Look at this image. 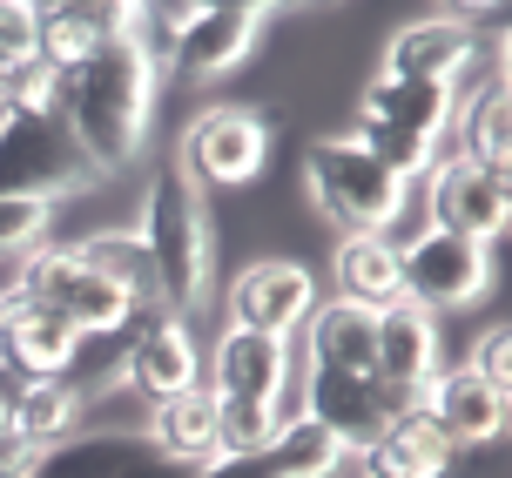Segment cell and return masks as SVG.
I'll use <instances>...</instances> for the list:
<instances>
[{
  "label": "cell",
  "mask_w": 512,
  "mask_h": 478,
  "mask_svg": "<svg viewBox=\"0 0 512 478\" xmlns=\"http://www.w3.org/2000/svg\"><path fill=\"white\" fill-rule=\"evenodd\" d=\"M54 122L68 135V149L88 162V169H128L142 142H149V122H155V75L128 54L122 34H108L102 48L88 54L81 68L61 75V108Z\"/></svg>",
  "instance_id": "1"
},
{
  "label": "cell",
  "mask_w": 512,
  "mask_h": 478,
  "mask_svg": "<svg viewBox=\"0 0 512 478\" xmlns=\"http://www.w3.org/2000/svg\"><path fill=\"white\" fill-rule=\"evenodd\" d=\"M142 250H149V277H155V310L162 317H196V303L209 297V256H216V236H209V202L203 189L182 176L176 155H162L149 169V189H142Z\"/></svg>",
  "instance_id": "2"
},
{
  "label": "cell",
  "mask_w": 512,
  "mask_h": 478,
  "mask_svg": "<svg viewBox=\"0 0 512 478\" xmlns=\"http://www.w3.org/2000/svg\"><path fill=\"white\" fill-rule=\"evenodd\" d=\"M304 189H310L317 216H324L337 236H391V223L405 216V196H411L405 182L391 176L371 149H358L351 135L310 142Z\"/></svg>",
  "instance_id": "3"
},
{
  "label": "cell",
  "mask_w": 512,
  "mask_h": 478,
  "mask_svg": "<svg viewBox=\"0 0 512 478\" xmlns=\"http://www.w3.org/2000/svg\"><path fill=\"white\" fill-rule=\"evenodd\" d=\"M492 283V250L486 243H465L445 229H418L411 243H398V297L418 310H465L479 303Z\"/></svg>",
  "instance_id": "4"
},
{
  "label": "cell",
  "mask_w": 512,
  "mask_h": 478,
  "mask_svg": "<svg viewBox=\"0 0 512 478\" xmlns=\"http://www.w3.org/2000/svg\"><path fill=\"white\" fill-rule=\"evenodd\" d=\"M425 229H445V236H465V243H499L512 216V182L506 169L492 162H472V155H438L432 176H425Z\"/></svg>",
  "instance_id": "5"
},
{
  "label": "cell",
  "mask_w": 512,
  "mask_h": 478,
  "mask_svg": "<svg viewBox=\"0 0 512 478\" xmlns=\"http://www.w3.org/2000/svg\"><path fill=\"white\" fill-rule=\"evenodd\" d=\"M398 411H411V404H398L378 378H351V371H317L310 364L304 384H297V418L324 425L344 445V458H371V445L391 431Z\"/></svg>",
  "instance_id": "6"
},
{
  "label": "cell",
  "mask_w": 512,
  "mask_h": 478,
  "mask_svg": "<svg viewBox=\"0 0 512 478\" xmlns=\"http://www.w3.org/2000/svg\"><path fill=\"white\" fill-rule=\"evenodd\" d=\"M176 162L196 189H203V182L209 189H243V182H256L263 162H270V128H263V115H250V108H203L196 122L182 128Z\"/></svg>",
  "instance_id": "7"
},
{
  "label": "cell",
  "mask_w": 512,
  "mask_h": 478,
  "mask_svg": "<svg viewBox=\"0 0 512 478\" xmlns=\"http://www.w3.org/2000/svg\"><path fill=\"white\" fill-rule=\"evenodd\" d=\"M115 384L135 391L142 404H169L182 391H203V351L182 317H135L122 330V357H115Z\"/></svg>",
  "instance_id": "8"
},
{
  "label": "cell",
  "mask_w": 512,
  "mask_h": 478,
  "mask_svg": "<svg viewBox=\"0 0 512 478\" xmlns=\"http://www.w3.org/2000/svg\"><path fill=\"white\" fill-rule=\"evenodd\" d=\"M310 310H317V277L304 263H290V256H256L230 283V324L256 330V337L290 344L310 324Z\"/></svg>",
  "instance_id": "9"
},
{
  "label": "cell",
  "mask_w": 512,
  "mask_h": 478,
  "mask_svg": "<svg viewBox=\"0 0 512 478\" xmlns=\"http://www.w3.org/2000/svg\"><path fill=\"white\" fill-rule=\"evenodd\" d=\"M263 27H270V14H263V7H243V0H223V7H189V27H182V41H176L169 75H182L189 88L223 81L230 68H243V61L256 54Z\"/></svg>",
  "instance_id": "10"
},
{
  "label": "cell",
  "mask_w": 512,
  "mask_h": 478,
  "mask_svg": "<svg viewBox=\"0 0 512 478\" xmlns=\"http://www.w3.org/2000/svg\"><path fill=\"white\" fill-rule=\"evenodd\" d=\"M438 317L432 310H418V303H384L378 310V344H371V378L391 391L398 404H418L425 398V384L438 378Z\"/></svg>",
  "instance_id": "11"
},
{
  "label": "cell",
  "mask_w": 512,
  "mask_h": 478,
  "mask_svg": "<svg viewBox=\"0 0 512 478\" xmlns=\"http://www.w3.org/2000/svg\"><path fill=\"white\" fill-rule=\"evenodd\" d=\"M34 478H196L169 465L142 431H75L34 458Z\"/></svg>",
  "instance_id": "12"
},
{
  "label": "cell",
  "mask_w": 512,
  "mask_h": 478,
  "mask_svg": "<svg viewBox=\"0 0 512 478\" xmlns=\"http://www.w3.org/2000/svg\"><path fill=\"white\" fill-rule=\"evenodd\" d=\"M81 351H88V337L68 330L54 310L7 297V310H0V357H7V378H21V384H41V378L75 384Z\"/></svg>",
  "instance_id": "13"
},
{
  "label": "cell",
  "mask_w": 512,
  "mask_h": 478,
  "mask_svg": "<svg viewBox=\"0 0 512 478\" xmlns=\"http://www.w3.org/2000/svg\"><path fill=\"white\" fill-rule=\"evenodd\" d=\"M479 27L465 21V14H425V21H411L391 34V48H384V75L391 81H438V88H452L465 81V68L479 61Z\"/></svg>",
  "instance_id": "14"
},
{
  "label": "cell",
  "mask_w": 512,
  "mask_h": 478,
  "mask_svg": "<svg viewBox=\"0 0 512 478\" xmlns=\"http://www.w3.org/2000/svg\"><path fill=\"white\" fill-rule=\"evenodd\" d=\"M351 458L337 445L324 425H310V418H283L277 438L263 445V452H223L209 458L196 478H331L344 472Z\"/></svg>",
  "instance_id": "15"
},
{
  "label": "cell",
  "mask_w": 512,
  "mask_h": 478,
  "mask_svg": "<svg viewBox=\"0 0 512 478\" xmlns=\"http://www.w3.org/2000/svg\"><path fill=\"white\" fill-rule=\"evenodd\" d=\"M418 411L452 438V452H465V445H492V438L506 431L512 398H506V391H492L472 364H438V378L425 384Z\"/></svg>",
  "instance_id": "16"
},
{
  "label": "cell",
  "mask_w": 512,
  "mask_h": 478,
  "mask_svg": "<svg viewBox=\"0 0 512 478\" xmlns=\"http://www.w3.org/2000/svg\"><path fill=\"white\" fill-rule=\"evenodd\" d=\"M290 391V344L256 337V330H223L209 351V398H243V404H270L283 411Z\"/></svg>",
  "instance_id": "17"
},
{
  "label": "cell",
  "mask_w": 512,
  "mask_h": 478,
  "mask_svg": "<svg viewBox=\"0 0 512 478\" xmlns=\"http://www.w3.org/2000/svg\"><path fill=\"white\" fill-rule=\"evenodd\" d=\"M61 162H68L61 122H34V115L0 122V196H61L68 182Z\"/></svg>",
  "instance_id": "18"
},
{
  "label": "cell",
  "mask_w": 512,
  "mask_h": 478,
  "mask_svg": "<svg viewBox=\"0 0 512 478\" xmlns=\"http://www.w3.org/2000/svg\"><path fill=\"white\" fill-rule=\"evenodd\" d=\"M452 108H459V95L438 88V81H391V75H378L358 95V122L391 128V135H418V142H445Z\"/></svg>",
  "instance_id": "19"
},
{
  "label": "cell",
  "mask_w": 512,
  "mask_h": 478,
  "mask_svg": "<svg viewBox=\"0 0 512 478\" xmlns=\"http://www.w3.org/2000/svg\"><path fill=\"white\" fill-rule=\"evenodd\" d=\"M142 438H149L169 465L203 472L209 458H223V445H216V398H209V391H182V398H169V404H149V431H142Z\"/></svg>",
  "instance_id": "20"
},
{
  "label": "cell",
  "mask_w": 512,
  "mask_h": 478,
  "mask_svg": "<svg viewBox=\"0 0 512 478\" xmlns=\"http://www.w3.org/2000/svg\"><path fill=\"white\" fill-rule=\"evenodd\" d=\"M452 155H472V162H492V169H506L512 155V101H506V61H492V75L479 95H459L452 108Z\"/></svg>",
  "instance_id": "21"
},
{
  "label": "cell",
  "mask_w": 512,
  "mask_h": 478,
  "mask_svg": "<svg viewBox=\"0 0 512 478\" xmlns=\"http://www.w3.org/2000/svg\"><path fill=\"white\" fill-rule=\"evenodd\" d=\"M310 364L317 371H351V378H371V344H378V310H358V303H317L304 324Z\"/></svg>",
  "instance_id": "22"
},
{
  "label": "cell",
  "mask_w": 512,
  "mask_h": 478,
  "mask_svg": "<svg viewBox=\"0 0 512 478\" xmlns=\"http://www.w3.org/2000/svg\"><path fill=\"white\" fill-rule=\"evenodd\" d=\"M122 21V7H34V61L48 75H68L102 48Z\"/></svg>",
  "instance_id": "23"
},
{
  "label": "cell",
  "mask_w": 512,
  "mask_h": 478,
  "mask_svg": "<svg viewBox=\"0 0 512 478\" xmlns=\"http://www.w3.org/2000/svg\"><path fill=\"white\" fill-rule=\"evenodd\" d=\"M331 283L337 303H358V310L398 303V243L391 236H337Z\"/></svg>",
  "instance_id": "24"
},
{
  "label": "cell",
  "mask_w": 512,
  "mask_h": 478,
  "mask_svg": "<svg viewBox=\"0 0 512 478\" xmlns=\"http://www.w3.org/2000/svg\"><path fill=\"white\" fill-rule=\"evenodd\" d=\"M452 438L411 404V411H398L391 418V431H384L378 445H371V472H384V478H445L452 472Z\"/></svg>",
  "instance_id": "25"
},
{
  "label": "cell",
  "mask_w": 512,
  "mask_h": 478,
  "mask_svg": "<svg viewBox=\"0 0 512 478\" xmlns=\"http://www.w3.org/2000/svg\"><path fill=\"white\" fill-rule=\"evenodd\" d=\"M68 250L95 270V277H108L115 290H122L135 310H155V277H149V250H142V236L135 229H95V236H81V243H68Z\"/></svg>",
  "instance_id": "26"
},
{
  "label": "cell",
  "mask_w": 512,
  "mask_h": 478,
  "mask_svg": "<svg viewBox=\"0 0 512 478\" xmlns=\"http://www.w3.org/2000/svg\"><path fill=\"white\" fill-rule=\"evenodd\" d=\"M14 431H21L34 452H48L61 438L81 431V391L61 378H41V384H14Z\"/></svg>",
  "instance_id": "27"
},
{
  "label": "cell",
  "mask_w": 512,
  "mask_h": 478,
  "mask_svg": "<svg viewBox=\"0 0 512 478\" xmlns=\"http://www.w3.org/2000/svg\"><path fill=\"white\" fill-rule=\"evenodd\" d=\"M182 27H189V7H122L115 34H122L128 54H135V61H142V68L162 81V75H169V61H176Z\"/></svg>",
  "instance_id": "28"
},
{
  "label": "cell",
  "mask_w": 512,
  "mask_h": 478,
  "mask_svg": "<svg viewBox=\"0 0 512 478\" xmlns=\"http://www.w3.org/2000/svg\"><path fill=\"white\" fill-rule=\"evenodd\" d=\"M54 202L61 196H0V263L41 250V236L54 223Z\"/></svg>",
  "instance_id": "29"
},
{
  "label": "cell",
  "mask_w": 512,
  "mask_h": 478,
  "mask_svg": "<svg viewBox=\"0 0 512 478\" xmlns=\"http://www.w3.org/2000/svg\"><path fill=\"white\" fill-rule=\"evenodd\" d=\"M277 425H283V411H270V404L216 398V445L223 452H263L277 438Z\"/></svg>",
  "instance_id": "30"
},
{
  "label": "cell",
  "mask_w": 512,
  "mask_h": 478,
  "mask_svg": "<svg viewBox=\"0 0 512 478\" xmlns=\"http://www.w3.org/2000/svg\"><path fill=\"white\" fill-rule=\"evenodd\" d=\"M465 364H472L492 391H506V398H512V330L506 324H486V330H479V344L465 351Z\"/></svg>",
  "instance_id": "31"
},
{
  "label": "cell",
  "mask_w": 512,
  "mask_h": 478,
  "mask_svg": "<svg viewBox=\"0 0 512 478\" xmlns=\"http://www.w3.org/2000/svg\"><path fill=\"white\" fill-rule=\"evenodd\" d=\"M34 61V7L27 0H0V68L14 75Z\"/></svg>",
  "instance_id": "32"
},
{
  "label": "cell",
  "mask_w": 512,
  "mask_h": 478,
  "mask_svg": "<svg viewBox=\"0 0 512 478\" xmlns=\"http://www.w3.org/2000/svg\"><path fill=\"white\" fill-rule=\"evenodd\" d=\"M34 458H41V452L27 445L21 431H0V478H27V472H34Z\"/></svg>",
  "instance_id": "33"
},
{
  "label": "cell",
  "mask_w": 512,
  "mask_h": 478,
  "mask_svg": "<svg viewBox=\"0 0 512 478\" xmlns=\"http://www.w3.org/2000/svg\"><path fill=\"white\" fill-rule=\"evenodd\" d=\"M14 384H21V378L0 371V431H14Z\"/></svg>",
  "instance_id": "34"
},
{
  "label": "cell",
  "mask_w": 512,
  "mask_h": 478,
  "mask_svg": "<svg viewBox=\"0 0 512 478\" xmlns=\"http://www.w3.org/2000/svg\"><path fill=\"white\" fill-rule=\"evenodd\" d=\"M364 478H384V472H371V465H364Z\"/></svg>",
  "instance_id": "35"
},
{
  "label": "cell",
  "mask_w": 512,
  "mask_h": 478,
  "mask_svg": "<svg viewBox=\"0 0 512 478\" xmlns=\"http://www.w3.org/2000/svg\"><path fill=\"white\" fill-rule=\"evenodd\" d=\"M0 310H7V303H0Z\"/></svg>",
  "instance_id": "36"
},
{
  "label": "cell",
  "mask_w": 512,
  "mask_h": 478,
  "mask_svg": "<svg viewBox=\"0 0 512 478\" xmlns=\"http://www.w3.org/2000/svg\"><path fill=\"white\" fill-rule=\"evenodd\" d=\"M27 478H34V472H27Z\"/></svg>",
  "instance_id": "37"
}]
</instances>
